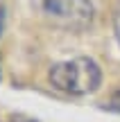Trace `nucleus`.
<instances>
[{
    "label": "nucleus",
    "mask_w": 120,
    "mask_h": 122,
    "mask_svg": "<svg viewBox=\"0 0 120 122\" xmlns=\"http://www.w3.org/2000/svg\"><path fill=\"white\" fill-rule=\"evenodd\" d=\"M41 18L63 30H84L93 20L91 0H32Z\"/></svg>",
    "instance_id": "obj_2"
},
{
    "label": "nucleus",
    "mask_w": 120,
    "mask_h": 122,
    "mask_svg": "<svg viewBox=\"0 0 120 122\" xmlns=\"http://www.w3.org/2000/svg\"><path fill=\"white\" fill-rule=\"evenodd\" d=\"M104 109H109V111H113V113H120V91L116 93V95L111 97V100L104 104Z\"/></svg>",
    "instance_id": "obj_3"
},
{
    "label": "nucleus",
    "mask_w": 120,
    "mask_h": 122,
    "mask_svg": "<svg viewBox=\"0 0 120 122\" xmlns=\"http://www.w3.org/2000/svg\"><path fill=\"white\" fill-rule=\"evenodd\" d=\"M2 18H5V11L0 9V30H2Z\"/></svg>",
    "instance_id": "obj_5"
},
{
    "label": "nucleus",
    "mask_w": 120,
    "mask_h": 122,
    "mask_svg": "<svg viewBox=\"0 0 120 122\" xmlns=\"http://www.w3.org/2000/svg\"><path fill=\"white\" fill-rule=\"evenodd\" d=\"M52 88L68 95H89L102 84V70L91 57H75L54 63L48 75Z\"/></svg>",
    "instance_id": "obj_1"
},
{
    "label": "nucleus",
    "mask_w": 120,
    "mask_h": 122,
    "mask_svg": "<svg viewBox=\"0 0 120 122\" xmlns=\"http://www.w3.org/2000/svg\"><path fill=\"white\" fill-rule=\"evenodd\" d=\"M113 34H116V41L120 45V0H118V7H116V16H113Z\"/></svg>",
    "instance_id": "obj_4"
}]
</instances>
